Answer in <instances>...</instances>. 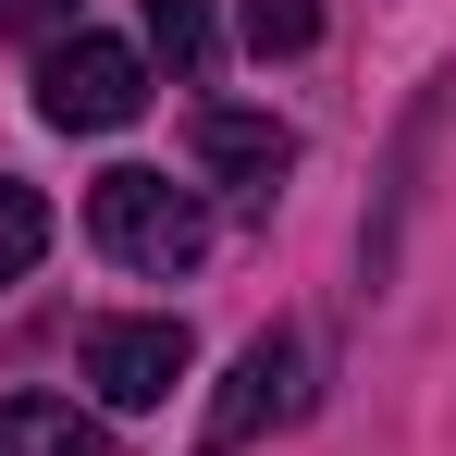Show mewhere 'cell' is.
<instances>
[{"label": "cell", "instance_id": "3", "mask_svg": "<svg viewBox=\"0 0 456 456\" xmlns=\"http://www.w3.org/2000/svg\"><path fill=\"white\" fill-rule=\"evenodd\" d=\"M297 407H308V346H297V333H259V346L223 370V395H210V419H198V456H247L259 432H284Z\"/></svg>", "mask_w": 456, "mask_h": 456}, {"label": "cell", "instance_id": "9", "mask_svg": "<svg viewBox=\"0 0 456 456\" xmlns=\"http://www.w3.org/2000/svg\"><path fill=\"white\" fill-rule=\"evenodd\" d=\"M308 37H321V0H247V50L259 62H297Z\"/></svg>", "mask_w": 456, "mask_h": 456}, {"label": "cell", "instance_id": "7", "mask_svg": "<svg viewBox=\"0 0 456 456\" xmlns=\"http://www.w3.org/2000/svg\"><path fill=\"white\" fill-rule=\"evenodd\" d=\"M136 12H149V50H160L185 86L223 62V25H210V0H136Z\"/></svg>", "mask_w": 456, "mask_h": 456}, {"label": "cell", "instance_id": "1", "mask_svg": "<svg viewBox=\"0 0 456 456\" xmlns=\"http://www.w3.org/2000/svg\"><path fill=\"white\" fill-rule=\"evenodd\" d=\"M86 234H99L124 272H160V284L210 259V210H198L173 173H149V160H124V173H99V185H86Z\"/></svg>", "mask_w": 456, "mask_h": 456}, {"label": "cell", "instance_id": "4", "mask_svg": "<svg viewBox=\"0 0 456 456\" xmlns=\"http://www.w3.org/2000/svg\"><path fill=\"white\" fill-rule=\"evenodd\" d=\"M185 149H198V173L223 185L234 210H272L284 173H297V124H272V111H198Z\"/></svg>", "mask_w": 456, "mask_h": 456}, {"label": "cell", "instance_id": "2", "mask_svg": "<svg viewBox=\"0 0 456 456\" xmlns=\"http://www.w3.org/2000/svg\"><path fill=\"white\" fill-rule=\"evenodd\" d=\"M136 111H149V62L124 37H62L37 62V124H62V136H111Z\"/></svg>", "mask_w": 456, "mask_h": 456}, {"label": "cell", "instance_id": "10", "mask_svg": "<svg viewBox=\"0 0 456 456\" xmlns=\"http://www.w3.org/2000/svg\"><path fill=\"white\" fill-rule=\"evenodd\" d=\"M62 12H75V0H0V37H50Z\"/></svg>", "mask_w": 456, "mask_h": 456}, {"label": "cell", "instance_id": "5", "mask_svg": "<svg viewBox=\"0 0 456 456\" xmlns=\"http://www.w3.org/2000/svg\"><path fill=\"white\" fill-rule=\"evenodd\" d=\"M86 382L99 407H160L185 382V321H86Z\"/></svg>", "mask_w": 456, "mask_h": 456}, {"label": "cell", "instance_id": "8", "mask_svg": "<svg viewBox=\"0 0 456 456\" xmlns=\"http://www.w3.org/2000/svg\"><path fill=\"white\" fill-rule=\"evenodd\" d=\"M37 259H50V198H37V185H12V173H0V284H25V272H37Z\"/></svg>", "mask_w": 456, "mask_h": 456}, {"label": "cell", "instance_id": "6", "mask_svg": "<svg viewBox=\"0 0 456 456\" xmlns=\"http://www.w3.org/2000/svg\"><path fill=\"white\" fill-rule=\"evenodd\" d=\"M0 456H111V432L75 419L62 395H12V407H0Z\"/></svg>", "mask_w": 456, "mask_h": 456}]
</instances>
